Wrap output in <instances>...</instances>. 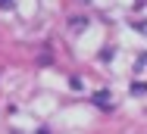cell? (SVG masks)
Segmentation results:
<instances>
[{
	"label": "cell",
	"mask_w": 147,
	"mask_h": 134,
	"mask_svg": "<svg viewBox=\"0 0 147 134\" xmlns=\"http://www.w3.org/2000/svg\"><path fill=\"white\" fill-rule=\"evenodd\" d=\"M0 6H3V9H9V6H13V0H0Z\"/></svg>",
	"instance_id": "obj_3"
},
{
	"label": "cell",
	"mask_w": 147,
	"mask_h": 134,
	"mask_svg": "<svg viewBox=\"0 0 147 134\" xmlns=\"http://www.w3.org/2000/svg\"><path fill=\"white\" fill-rule=\"evenodd\" d=\"M135 28H138L141 34H147V22H135Z\"/></svg>",
	"instance_id": "obj_2"
},
{
	"label": "cell",
	"mask_w": 147,
	"mask_h": 134,
	"mask_svg": "<svg viewBox=\"0 0 147 134\" xmlns=\"http://www.w3.org/2000/svg\"><path fill=\"white\" fill-rule=\"evenodd\" d=\"M97 100H100L103 106H110V94H107V90H100V94H97Z\"/></svg>",
	"instance_id": "obj_1"
}]
</instances>
